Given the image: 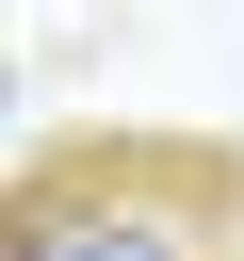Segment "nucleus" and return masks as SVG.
Segmentation results:
<instances>
[{
    "mask_svg": "<svg viewBox=\"0 0 244 261\" xmlns=\"http://www.w3.org/2000/svg\"><path fill=\"white\" fill-rule=\"evenodd\" d=\"M228 212H244V163H228Z\"/></svg>",
    "mask_w": 244,
    "mask_h": 261,
    "instance_id": "obj_2",
    "label": "nucleus"
},
{
    "mask_svg": "<svg viewBox=\"0 0 244 261\" xmlns=\"http://www.w3.org/2000/svg\"><path fill=\"white\" fill-rule=\"evenodd\" d=\"M16 261H211V228H179L163 196H33Z\"/></svg>",
    "mask_w": 244,
    "mask_h": 261,
    "instance_id": "obj_1",
    "label": "nucleus"
}]
</instances>
